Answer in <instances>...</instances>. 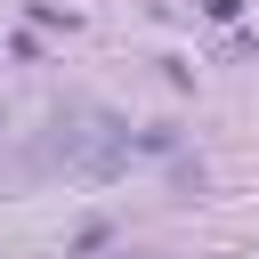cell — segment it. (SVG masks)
<instances>
[{"mask_svg":"<svg viewBox=\"0 0 259 259\" xmlns=\"http://www.w3.org/2000/svg\"><path fill=\"white\" fill-rule=\"evenodd\" d=\"M130 154H138V130H130L121 113H105V105H89V97L57 113L49 162H65L73 178H113V170H130Z\"/></svg>","mask_w":259,"mask_h":259,"instance_id":"cell-1","label":"cell"},{"mask_svg":"<svg viewBox=\"0 0 259 259\" xmlns=\"http://www.w3.org/2000/svg\"><path fill=\"white\" fill-rule=\"evenodd\" d=\"M138 154H178V130H138Z\"/></svg>","mask_w":259,"mask_h":259,"instance_id":"cell-2","label":"cell"},{"mask_svg":"<svg viewBox=\"0 0 259 259\" xmlns=\"http://www.w3.org/2000/svg\"><path fill=\"white\" fill-rule=\"evenodd\" d=\"M202 8H210L219 24H235V16H243V0H202Z\"/></svg>","mask_w":259,"mask_h":259,"instance_id":"cell-3","label":"cell"}]
</instances>
